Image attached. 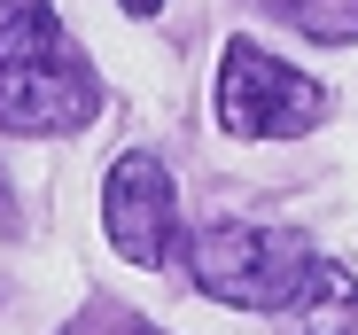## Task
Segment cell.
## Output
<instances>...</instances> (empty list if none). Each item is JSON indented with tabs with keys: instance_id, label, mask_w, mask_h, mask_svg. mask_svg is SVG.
Listing matches in <instances>:
<instances>
[{
	"instance_id": "cell-8",
	"label": "cell",
	"mask_w": 358,
	"mask_h": 335,
	"mask_svg": "<svg viewBox=\"0 0 358 335\" xmlns=\"http://www.w3.org/2000/svg\"><path fill=\"white\" fill-rule=\"evenodd\" d=\"M117 8H125V16H156V8H164V0H117Z\"/></svg>"
},
{
	"instance_id": "cell-7",
	"label": "cell",
	"mask_w": 358,
	"mask_h": 335,
	"mask_svg": "<svg viewBox=\"0 0 358 335\" xmlns=\"http://www.w3.org/2000/svg\"><path fill=\"white\" fill-rule=\"evenodd\" d=\"M63 335H164V327H148V320L125 312V304H94V312H78Z\"/></svg>"
},
{
	"instance_id": "cell-6",
	"label": "cell",
	"mask_w": 358,
	"mask_h": 335,
	"mask_svg": "<svg viewBox=\"0 0 358 335\" xmlns=\"http://www.w3.org/2000/svg\"><path fill=\"white\" fill-rule=\"evenodd\" d=\"M273 16H288L304 39H320V47H350L358 39V0H265Z\"/></svg>"
},
{
	"instance_id": "cell-4",
	"label": "cell",
	"mask_w": 358,
	"mask_h": 335,
	"mask_svg": "<svg viewBox=\"0 0 358 335\" xmlns=\"http://www.w3.org/2000/svg\"><path fill=\"white\" fill-rule=\"evenodd\" d=\"M101 234L125 265H171L179 257V187L164 172V156L125 148L109 164V187H101Z\"/></svg>"
},
{
	"instance_id": "cell-3",
	"label": "cell",
	"mask_w": 358,
	"mask_h": 335,
	"mask_svg": "<svg viewBox=\"0 0 358 335\" xmlns=\"http://www.w3.org/2000/svg\"><path fill=\"white\" fill-rule=\"evenodd\" d=\"M327 109L335 101H327L320 78L288 71L257 39H226V55H218V133H234V141H296V133L327 125Z\"/></svg>"
},
{
	"instance_id": "cell-2",
	"label": "cell",
	"mask_w": 358,
	"mask_h": 335,
	"mask_svg": "<svg viewBox=\"0 0 358 335\" xmlns=\"http://www.w3.org/2000/svg\"><path fill=\"white\" fill-rule=\"evenodd\" d=\"M312 242L296 227H257V218H218L187 242V273L195 289L242 312H288L312 281Z\"/></svg>"
},
{
	"instance_id": "cell-1",
	"label": "cell",
	"mask_w": 358,
	"mask_h": 335,
	"mask_svg": "<svg viewBox=\"0 0 358 335\" xmlns=\"http://www.w3.org/2000/svg\"><path fill=\"white\" fill-rule=\"evenodd\" d=\"M101 117V78L55 24V0H0V133L47 141Z\"/></svg>"
},
{
	"instance_id": "cell-5",
	"label": "cell",
	"mask_w": 358,
	"mask_h": 335,
	"mask_svg": "<svg viewBox=\"0 0 358 335\" xmlns=\"http://www.w3.org/2000/svg\"><path fill=\"white\" fill-rule=\"evenodd\" d=\"M288 335H358V281L343 265H312V281H304V297L288 304Z\"/></svg>"
}]
</instances>
